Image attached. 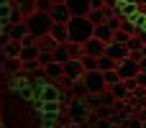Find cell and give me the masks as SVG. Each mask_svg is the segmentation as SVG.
<instances>
[{
	"label": "cell",
	"instance_id": "1",
	"mask_svg": "<svg viewBox=\"0 0 146 128\" xmlns=\"http://www.w3.org/2000/svg\"><path fill=\"white\" fill-rule=\"evenodd\" d=\"M67 26H69V41L85 44V41H90L95 36V23L87 15H72V21Z\"/></svg>",
	"mask_w": 146,
	"mask_h": 128
},
{
	"label": "cell",
	"instance_id": "2",
	"mask_svg": "<svg viewBox=\"0 0 146 128\" xmlns=\"http://www.w3.org/2000/svg\"><path fill=\"white\" fill-rule=\"evenodd\" d=\"M26 23H28V31H31L36 38H46V36H51V28H54V18H51V13L33 10L31 15H26Z\"/></svg>",
	"mask_w": 146,
	"mask_h": 128
},
{
	"label": "cell",
	"instance_id": "3",
	"mask_svg": "<svg viewBox=\"0 0 146 128\" xmlns=\"http://www.w3.org/2000/svg\"><path fill=\"white\" fill-rule=\"evenodd\" d=\"M85 85H87V90L92 92V95H100V92H105L108 90V82H105V74L100 72V69H92V72H85Z\"/></svg>",
	"mask_w": 146,
	"mask_h": 128
},
{
	"label": "cell",
	"instance_id": "4",
	"mask_svg": "<svg viewBox=\"0 0 146 128\" xmlns=\"http://www.w3.org/2000/svg\"><path fill=\"white\" fill-rule=\"evenodd\" d=\"M141 72V62H136V59H123V62H118V74H121V80H128V77H136Z\"/></svg>",
	"mask_w": 146,
	"mask_h": 128
},
{
	"label": "cell",
	"instance_id": "5",
	"mask_svg": "<svg viewBox=\"0 0 146 128\" xmlns=\"http://www.w3.org/2000/svg\"><path fill=\"white\" fill-rule=\"evenodd\" d=\"M64 77H67L69 82L85 77V64H82V59H69V62L64 64Z\"/></svg>",
	"mask_w": 146,
	"mask_h": 128
},
{
	"label": "cell",
	"instance_id": "6",
	"mask_svg": "<svg viewBox=\"0 0 146 128\" xmlns=\"http://www.w3.org/2000/svg\"><path fill=\"white\" fill-rule=\"evenodd\" d=\"M49 13H51L54 23H69V21H72V10H69L67 3H54V8H51Z\"/></svg>",
	"mask_w": 146,
	"mask_h": 128
},
{
	"label": "cell",
	"instance_id": "7",
	"mask_svg": "<svg viewBox=\"0 0 146 128\" xmlns=\"http://www.w3.org/2000/svg\"><path fill=\"white\" fill-rule=\"evenodd\" d=\"M105 54L113 56V59H118V62H123V59L131 56V49H128V44H118V41H113V44L105 46Z\"/></svg>",
	"mask_w": 146,
	"mask_h": 128
},
{
	"label": "cell",
	"instance_id": "8",
	"mask_svg": "<svg viewBox=\"0 0 146 128\" xmlns=\"http://www.w3.org/2000/svg\"><path fill=\"white\" fill-rule=\"evenodd\" d=\"M72 15H90L92 13V0H67Z\"/></svg>",
	"mask_w": 146,
	"mask_h": 128
},
{
	"label": "cell",
	"instance_id": "9",
	"mask_svg": "<svg viewBox=\"0 0 146 128\" xmlns=\"http://www.w3.org/2000/svg\"><path fill=\"white\" fill-rule=\"evenodd\" d=\"M31 31H28V23H26V18L21 21V23H13V26H8V36L13 38V41H23V36H28Z\"/></svg>",
	"mask_w": 146,
	"mask_h": 128
},
{
	"label": "cell",
	"instance_id": "10",
	"mask_svg": "<svg viewBox=\"0 0 146 128\" xmlns=\"http://www.w3.org/2000/svg\"><path fill=\"white\" fill-rule=\"evenodd\" d=\"M105 41H100L98 36H92L90 41H85V54H92V56H103L105 54Z\"/></svg>",
	"mask_w": 146,
	"mask_h": 128
},
{
	"label": "cell",
	"instance_id": "11",
	"mask_svg": "<svg viewBox=\"0 0 146 128\" xmlns=\"http://www.w3.org/2000/svg\"><path fill=\"white\" fill-rule=\"evenodd\" d=\"M95 36H98L100 41H105V44H113V41H115V31L108 26V21H105V23H98V26H95Z\"/></svg>",
	"mask_w": 146,
	"mask_h": 128
},
{
	"label": "cell",
	"instance_id": "12",
	"mask_svg": "<svg viewBox=\"0 0 146 128\" xmlns=\"http://www.w3.org/2000/svg\"><path fill=\"white\" fill-rule=\"evenodd\" d=\"M51 38H54L56 44H67V41H69V26H67V23H54Z\"/></svg>",
	"mask_w": 146,
	"mask_h": 128
},
{
	"label": "cell",
	"instance_id": "13",
	"mask_svg": "<svg viewBox=\"0 0 146 128\" xmlns=\"http://www.w3.org/2000/svg\"><path fill=\"white\" fill-rule=\"evenodd\" d=\"M38 54H41V49H38V44L36 46H23L21 49V62H31V59H38Z\"/></svg>",
	"mask_w": 146,
	"mask_h": 128
},
{
	"label": "cell",
	"instance_id": "14",
	"mask_svg": "<svg viewBox=\"0 0 146 128\" xmlns=\"http://www.w3.org/2000/svg\"><path fill=\"white\" fill-rule=\"evenodd\" d=\"M44 69H46V77H64V64L62 62H51Z\"/></svg>",
	"mask_w": 146,
	"mask_h": 128
},
{
	"label": "cell",
	"instance_id": "15",
	"mask_svg": "<svg viewBox=\"0 0 146 128\" xmlns=\"http://www.w3.org/2000/svg\"><path fill=\"white\" fill-rule=\"evenodd\" d=\"M108 69H118V59L103 54V56H100V72H108Z\"/></svg>",
	"mask_w": 146,
	"mask_h": 128
},
{
	"label": "cell",
	"instance_id": "16",
	"mask_svg": "<svg viewBox=\"0 0 146 128\" xmlns=\"http://www.w3.org/2000/svg\"><path fill=\"white\" fill-rule=\"evenodd\" d=\"M110 92L115 95V97H128L131 95V90L126 87V82L121 80V82H115V85H110Z\"/></svg>",
	"mask_w": 146,
	"mask_h": 128
},
{
	"label": "cell",
	"instance_id": "17",
	"mask_svg": "<svg viewBox=\"0 0 146 128\" xmlns=\"http://www.w3.org/2000/svg\"><path fill=\"white\" fill-rule=\"evenodd\" d=\"M54 56H56V62H62V64H67L72 56H69V51H67V44H59L56 49H54Z\"/></svg>",
	"mask_w": 146,
	"mask_h": 128
},
{
	"label": "cell",
	"instance_id": "18",
	"mask_svg": "<svg viewBox=\"0 0 146 128\" xmlns=\"http://www.w3.org/2000/svg\"><path fill=\"white\" fill-rule=\"evenodd\" d=\"M128 49H131V51H141V49H144V41H141V36H136V33H133V36L128 38Z\"/></svg>",
	"mask_w": 146,
	"mask_h": 128
},
{
	"label": "cell",
	"instance_id": "19",
	"mask_svg": "<svg viewBox=\"0 0 146 128\" xmlns=\"http://www.w3.org/2000/svg\"><path fill=\"white\" fill-rule=\"evenodd\" d=\"M38 62H41V67H49L51 62H56V56H54V51H41L38 54Z\"/></svg>",
	"mask_w": 146,
	"mask_h": 128
},
{
	"label": "cell",
	"instance_id": "20",
	"mask_svg": "<svg viewBox=\"0 0 146 128\" xmlns=\"http://www.w3.org/2000/svg\"><path fill=\"white\" fill-rule=\"evenodd\" d=\"M105 74V82H108V87L110 85H115V82H121V74H118V69H108V72H103Z\"/></svg>",
	"mask_w": 146,
	"mask_h": 128
},
{
	"label": "cell",
	"instance_id": "21",
	"mask_svg": "<svg viewBox=\"0 0 146 128\" xmlns=\"http://www.w3.org/2000/svg\"><path fill=\"white\" fill-rule=\"evenodd\" d=\"M72 90H74V95H90V90H87L85 80H82V82H80V80H74V82H72Z\"/></svg>",
	"mask_w": 146,
	"mask_h": 128
},
{
	"label": "cell",
	"instance_id": "22",
	"mask_svg": "<svg viewBox=\"0 0 146 128\" xmlns=\"http://www.w3.org/2000/svg\"><path fill=\"white\" fill-rule=\"evenodd\" d=\"M113 100H115V95L110 92V87H108L105 92H100V105H105V108H110V105H113Z\"/></svg>",
	"mask_w": 146,
	"mask_h": 128
},
{
	"label": "cell",
	"instance_id": "23",
	"mask_svg": "<svg viewBox=\"0 0 146 128\" xmlns=\"http://www.w3.org/2000/svg\"><path fill=\"white\" fill-rule=\"evenodd\" d=\"M54 8V0H36V10H44V13H49Z\"/></svg>",
	"mask_w": 146,
	"mask_h": 128
},
{
	"label": "cell",
	"instance_id": "24",
	"mask_svg": "<svg viewBox=\"0 0 146 128\" xmlns=\"http://www.w3.org/2000/svg\"><path fill=\"white\" fill-rule=\"evenodd\" d=\"M128 38H131V33H128V31H123V28H118V31H115V41H118V44H128Z\"/></svg>",
	"mask_w": 146,
	"mask_h": 128
},
{
	"label": "cell",
	"instance_id": "25",
	"mask_svg": "<svg viewBox=\"0 0 146 128\" xmlns=\"http://www.w3.org/2000/svg\"><path fill=\"white\" fill-rule=\"evenodd\" d=\"M136 80H139V85H141V87H146V72H139V74H136Z\"/></svg>",
	"mask_w": 146,
	"mask_h": 128
},
{
	"label": "cell",
	"instance_id": "26",
	"mask_svg": "<svg viewBox=\"0 0 146 128\" xmlns=\"http://www.w3.org/2000/svg\"><path fill=\"white\" fill-rule=\"evenodd\" d=\"M141 72H146V56L141 59Z\"/></svg>",
	"mask_w": 146,
	"mask_h": 128
},
{
	"label": "cell",
	"instance_id": "27",
	"mask_svg": "<svg viewBox=\"0 0 146 128\" xmlns=\"http://www.w3.org/2000/svg\"><path fill=\"white\" fill-rule=\"evenodd\" d=\"M141 51H144V56H146V44H144V49H141Z\"/></svg>",
	"mask_w": 146,
	"mask_h": 128
},
{
	"label": "cell",
	"instance_id": "28",
	"mask_svg": "<svg viewBox=\"0 0 146 128\" xmlns=\"http://www.w3.org/2000/svg\"><path fill=\"white\" fill-rule=\"evenodd\" d=\"M54 3H67V0H54Z\"/></svg>",
	"mask_w": 146,
	"mask_h": 128
}]
</instances>
